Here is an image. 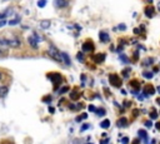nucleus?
Returning a JSON list of instances; mask_svg holds the SVG:
<instances>
[{
  "instance_id": "39448f33",
  "label": "nucleus",
  "mask_w": 160,
  "mask_h": 144,
  "mask_svg": "<svg viewBox=\"0 0 160 144\" xmlns=\"http://www.w3.org/2000/svg\"><path fill=\"white\" fill-rule=\"evenodd\" d=\"M49 79H51L54 84H58V83L61 82V77H60V74H58V73H51V74L49 75Z\"/></svg>"
},
{
  "instance_id": "423d86ee",
  "label": "nucleus",
  "mask_w": 160,
  "mask_h": 144,
  "mask_svg": "<svg viewBox=\"0 0 160 144\" xmlns=\"http://www.w3.org/2000/svg\"><path fill=\"white\" fill-rule=\"evenodd\" d=\"M154 14H155V9H154V7H146L145 8V15L148 17V18H153L154 17Z\"/></svg>"
},
{
  "instance_id": "a19ab883",
  "label": "nucleus",
  "mask_w": 160,
  "mask_h": 144,
  "mask_svg": "<svg viewBox=\"0 0 160 144\" xmlns=\"http://www.w3.org/2000/svg\"><path fill=\"white\" fill-rule=\"evenodd\" d=\"M0 54H2V50H0Z\"/></svg>"
},
{
  "instance_id": "c9c22d12",
  "label": "nucleus",
  "mask_w": 160,
  "mask_h": 144,
  "mask_svg": "<svg viewBox=\"0 0 160 144\" xmlns=\"http://www.w3.org/2000/svg\"><path fill=\"white\" fill-rule=\"evenodd\" d=\"M119 29H121V30H124V29H125V26H124V25H120V26H119Z\"/></svg>"
},
{
  "instance_id": "f704fd0d",
  "label": "nucleus",
  "mask_w": 160,
  "mask_h": 144,
  "mask_svg": "<svg viewBox=\"0 0 160 144\" xmlns=\"http://www.w3.org/2000/svg\"><path fill=\"white\" fill-rule=\"evenodd\" d=\"M5 18V14H0V19H4Z\"/></svg>"
},
{
  "instance_id": "0eeeda50",
  "label": "nucleus",
  "mask_w": 160,
  "mask_h": 144,
  "mask_svg": "<svg viewBox=\"0 0 160 144\" xmlns=\"http://www.w3.org/2000/svg\"><path fill=\"white\" fill-rule=\"evenodd\" d=\"M83 50L84 51H93L94 50V45L92 41H87L83 44Z\"/></svg>"
},
{
  "instance_id": "9b49d317",
  "label": "nucleus",
  "mask_w": 160,
  "mask_h": 144,
  "mask_svg": "<svg viewBox=\"0 0 160 144\" xmlns=\"http://www.w3.org/2000/svg\"><path fill=\"white\" fill-rule=\"evenodd\" d=\"M28 41H29V44H31V46H33V48H38V40L35 39V35L29 36Z\"/></svg>"
},
{
  "instance_id": "20e7f679",
  "label": "nucleus",
  "mask_w": 160,
  "mask_h": 144,
  "mask_svg": "<svg viewBox=\"0 0 160 144\" xmlns=\"http://www.w3.org/2000/svg\"><path fill=\"white\" fill-rule=\"evenodd\" d=\"M153 94H155V88H154L151 84H146V85L144 87V95L150 97V95H153Z\"/></svg>"
},
{
  "instance_id": "f3484780",
  "label": "nucleus",
  "mask_w": 160,
  "mask_h": 144,
  "mask_svg": "<svg viewBox=\"0 0 160 144\" xmlns=\"http://www.w3.org/2000/svg\"><path fill=\"white\" fill-rule=\"evenodd\" d=\"M143 75H144V78H146V79H151V78H153V73H150V71H145Z\"/></svg>"
},
{
  "instance_id": "f8f14e48",
  "label": "nucleus",
  "mask_w": 160,
  "mask_h": 144,
  "mask_svg": "<svg viewBox=\"0 0 160 144\" xmlns=\"http://www.w3.org/2000/svg\"><path fill=\"white\" fill-rule=\"evenodd\" d=\"M61 58H63V61L66 65H71V60H70V58H69V55L66 53H61Z\"/></svg>"
},
{
  "instance_id": "aec40b11",
  "label": "nucleus",
  "mask_w": 160,
  "mask_h": 144,
  "mask_svg": "<svg viewBox=\"0 0 160 144\" xmlns=\"http://www.w3.org/2000/svg\"><path fill=\"white\" fill-rule=\"evenodd\" d=\"M56 4L58 7H64L66 4V0H56Z\"/></svg>"
},
{
  "instance_id": "2f4dec72",
  "label": "nucleus",
  "mask_w": 160,
  "mask_h": 144,
  "mask_svg": "<svg viewBox=\"0 0 160 144\" xmlns=\"http://www.w3.org/2000/svg\"><path fill=\"white\" fill-rule=\"evenodd\" d=\"M121 142H123V143H128V142H129V139H128V138H123V139H121Z\"/></svg>"
},
{
  "instance_id": "7ed1b4c3",
  "label": "nucleus",
  "mask_w": 160,
  "mask_h": 144,
  "mask_svg": "<svg viewBox=\"0 0 160 144\" xmlns=\"http://www.w3.org/2000/svg\"><path fill=\"white\" fill-rule=\"evenodd\" d=\"M109 82L113 87H116V88H120L121 87V79L118 74H110L109 75Z\"/></svg>"
},
{
  "instance_id": "9d476101",
  "label": "nucleus",
  "mask_w": 160,
  "mask_h": 144,
  "mask_svg": "<svg viewBox=\"0 0 160 144\" xmlns=\"http://www.w3.org/2000/svg\"><path fill=\"white\" fill-rule=\"evenodd\" d=\"M99 38H100V40H101L103 43H106V41L110 40V36H109L106 33H104V31H101V33L99 34Z\"/></svg>"
},
{
  "instance_id": "7c9ffc66",
  "label": "nucleus",
  "mask_w": 160,
  "mask_h": 144,
  "mask_svg": "<svg viewBox=\"0 0 160 144\" xmlns=\"http://www.w3.org/2000/svg\"><path fill=\"white\" fill-rule=\"evenodd\" d=\"M78 59H79V60H83V55H82V53H79V55H78Z\"/></svg>"
},
{
  "instance_id": "4be33fe9",
  "label": "nucleus",
  "mask_w": 160,
  "mask_h": 144,
  "mask_svg": "<svg viewBox=\"0 0 160 144\" xmlns=\"http://www.w3.org/2000/svg\"><path fill=\"white\" fill-rule=\"evenodd\" d=\"M150 118H151V119H156V118H158V113H156V110H153V112L150 113Z\"/></svg>"
},
{
  "instance_id": "f03ea898",
  "label": "nucleus",
  "mask_w": 160,
  "mask_h": 144,
  "mask_svg": "<svg viewBox=\"0 0 160 144\" xmlns=\"http://www.w3.org/2000/svg\"><path fill=\"white\" fill-rule=\"evenodd\" d=\"M48 54L51 59H54L55 61H63V58H61V53L54 46V45H50L49 50H48Z\"/></svg>"
},
{
  "instance_id": "c85d7f7f",
  "label": "nucleus",
  "mask_w": 160,
  "mask_h": 144,
  "mask_svg": "<svg viewBox=\"0 0 160 144\" xmlns=\"http://www.w3.org/2000/svg\"><path fill=\"white\" fill-rule=\"evenodd\" d=\"M7 23H5V20H0V28H2V26H4Z\"/></svg>"
},
{
  "instance_id": "6ab92c4d",
  "label": "nucleus",
  "mask_w": 160,
  "mask_h": 144,
  "mask_svg": "<svg viewBox=\"0 0 160 144\" xmlns=\"http://www.w3.org/2000/svg\"><path fill=\"white\" fill-rule=\"evenodd\" d=\"M79 97H80V94H78L76 92H73V93H71V95H70V98H71V99H74V100H76Z\"/></svg>"
},
{
  "instance_id": "e433bc0d",
  "label": "nucleus",
  "mask_w": 160,
  "mask_h": 144,
  "mask_svg": "<svg viewBox=\"0 0 160 144\" xmlns=\"http://www.w3.org/2000/svg\"><path fill=\"white\" fill-rule=\"evenodd\" d=\"M156 103L160 105V98H156Z\"/></svg>"
},
{
  "instance_id": "cd10ccee",
  "label": "nucleus",
  "mask_w": 160,
  "mask_h": 144,
  "mask_svg": "<svg viewBox=\"0 0 160 144\" xmlns=\"http://www.w3.org/2000/svg\"><path fill=\"white\" fill-rule=\"evenodd\" d=\"M89 110H90V112H95L96 109H95V107H94V105H89Z\"/></svg>"
},
{
  "instance_id": "4c0bfd02",
  "label": "nucleus",
  "mask_w": 160,
  "mask_h": 144,
  "mask_svg": "<svg viewBox=\"0 0 160 144\" xmlns=\"http://www.w3.org/2000/svg\"><path fill=\"white\" fill-rule=\"evenodd\" d=\"M158 92H159V93H160V87H158Z\"/></svg>"
},
{
  "instance_id": "2eb2a0df",
  "label": "nucleus",
  "mask_w": 160,
  "mask_h": 144,
  "mask_svg": "<svg viewBox=\"0 0 160 144\" xmlns=\"http://www.w3.org/2000/svg\"><path fill=\"white\" fill-rule=\"evenodd\" d=\"M130 85H131L133 88H135V90H138V89L140 88V83H139L138 80H131V82H130Z\"/></svg>"
},
{
  "instance_id": "6e6552de",
  "label": "nucleus",
  "mask_w": 160,
  "mask_h": 144,
  "mask_svg": "<svg viewBox=\"0 0 160 144\" xmlns=\"http://www.w3.org/2000/svg\"><path fill=\"white\" fill-rule=\"evenodd\" d=\"M93 59H94V61L95 63H98V64H100L101 61H104L105 60V54H96V55H94L93 56Z\"/></svg>"
},
{
  "instance_id": "4468645a",
  "label": "nucleus",
  "mask_w": 160,
  "mask_h": 144,
  "mask_svg": "<svg viewBox=\"0 0 160 144\" xmlns=\"http://www.w3.org/2000/svg\"><path fill=\"white\" fill-rule=\"evenodd\" d=\"M138 134H139V137H140V138H143L144 140H148V133H146L145 130L140 129V130L138 132Z\"/></svg>"
},
{
  "instance_id": "393cba45",
  "label": "nucleus",
  "mask_w": 160,
  "mask_h": 144,
  "mask_svg": "<svg viewBox=\"0 0 160 144\" xmlns=\"http://www.w3.org/2000/svg\"><path fill=\"white\" fill-rule=\"evenodd\" d=\"M151 61H153V59L150 58V59H146V60L144 61V64H145V65H150V63H151Z\"/></svg>"
},
{
  "instance_id": "a878e982",
  "label": "nucleus",
  "mask_w": 160,
  "mask_h": 144,
  "mask_svg": "<svg viewBox=\"0 0 160 144\" xmlns=\"http://www.w3.org/2000/svg\"><path fill=\"white\" fill-rule=\"evenodd\" d=\"M69 90V88L68 87H65V88H63L61 90H60V94H63V93H65V92H68Z\"/></svg>"
},
{
  "instance_id": "58836bf2",
  "label": "nucleus",
  "mask_w": 160,
  "mask_h": 144,
  "mask_svg": "<svg viewBox=\"0 0 160 144\" xmlns=\"http://www.w3.org/2000/svg\"><path fill=\"white\" fill-rule=\"evenodd\" d=\"M0 79H2V73H0Z\"/></svg>"
},
{
  "instance_id": "412c9836",
  "label": "nucleus",
  "mask_w": 160,
  "mask_h": 144,
  "mask_svg": "<svg viewBox=\"0 0 160 144\" xmlns=\"http://www.w3.org/2000/svg\"><path fill=\"white\" fill-rule=\"evenodd\" d=\"M95 112H96V114H98V115H100V117L105 115V110H104V109H96Z\"/></svg>"
},
{
  "instance_id": "473e14b6",
  "label": "nucleus",
  "mask_w": 160,
  "mask_h": 144,
  "mask_svg": "<svg viewBox=\"0 0 160 144\" xmlns=\"http://www.w3.org/2000/svg\"><path fill=\"white\" fill-rule=\"evenodd\" d=\"M155 127H156V128L160 130V122H159V123H156V124H155Z\"/></svg>"
},
{
  "instance_id": "a211bd4d",
  "label": "nucleus",
  "mask_w": 160,
  "mask_h": 144,
  "mask_svg": "<svg viewBox=\"0 0 160 144\" xmlns=\"http://www.w3.org/2000/svg\"><path fill=\"white\" fill-rule=\"evenodd\" d=\"M45 4H46V0H39V2H38V7L39 8H44Z\"/></svg>"
},
{
  "instance_id": "c756f323",
  "label": "nucleus",
  "mask_w": 160,
  "mask_h": 144,
  "mask_svg": "<svg viewBox=\"0 0 160 144\" xmlns=\"http://www.w3.org/2000/svg\"><path fill=\"white\" fill-rule=\"evenodd\" d=\"M44 100L45 102H51V97H46V98H44Z\"/></svg>"
},
{
  "instance_id": "5701e85b",
  "label": "nucleus",
  "mask_w": 160,
  "mask_h": 144,
  "mask_svg": "<svg viewBox=\"0 0 160 144\" xmlns=\"http://www.w3.org/2000/svg\"><path fill=\"white\" fill-rule=\"evenodd\" d=\"M7 94V88L0 87V95H5Z\"/></svg>"
},
{
  "instance_id": "dca6fc26",
  "label": "nucleus",
  "mask_w": 160,
  "mask_h": 144,
  "mask_svg": "<svg viewBox=\"0 0 160 144\" xmlns=\"http://www.w3.org/2000/svg\"><path fill=\"white\" fill-rule=\"evenodd\" d=\"M88 118V114H83V115H80V117H76V122H82V120H84V119H87Z\"/></svg>"
},
{
  "instance_id": "1a4fd4ad",
  "label": "nucleus",
  "mask_w": 160,
  "mask_h": 144,
  "mask_svg": "<svg viewBox=\"0 0 160 144\" xmlns=\"http://www.w3.org/2000/svg\"><path fill=\"white\" fill-rule=\"evenodd\" d=\"M116 124H118V127H120V128H124V127H126L128 125V119L126 118H120L118 122H116Z\"/></svg>"
},
{
  "instance_id": "ea45409f",
  "label": "nucleus",
  "mask_w": 160,
  "mask_h": 144,
  "mask_svg": "<svg viewBox=\"0 0 160 144\" xmlns=\"http://www.w3.org/2000/svg\"><path fill=\"white\" fill-rule=\"evenodd\" d=\"M159 9H160V3H159Z\"/></svg>"
},
{
  "instance_id": "b1692460",
  "label": "nucleus",
  "mask_w": 160,
  "mask_h": 144,
  "mask_svg": "<svg viewBox=\"0 0 160 144\" xmlns=\"http://www.w3.org/2000/svg\"><path fill=\"white\" fill-rule=\"evenodd\" d=\"M129 71H130V69H126V70H124V71H123V75H124L125 78H128V77H129V74H128Z\"/></svg>"
},
{
  "instance_id": "ddd939ff",
  "label": "nucleus",
  "mask_w": 160,
  "mask_h": 144,
  "mask_svg": "<svg viewBox=\"0 0 160 144\" xmlns=\"http://www.w3.org/2000/svg\"><path fill=\"white\" fill-rule=\"evenodd\" d=\"M100 127H101L103 129H108V128L110 127V120H108V119L103 120V122L100 123Z\"/></svg>"
},
{
  "instance_id": "f257e3e1",
  "label": "nucleus",
  "mask_w": 160,
  "mask_h": 144,
  "mask_svg": "<svg viewBox=\"0 0 160 144\" xmlns=\"http://www.w3.org/2000/svg\"><path fill=\"white\" fill-rule=\"evenodd\" d=\"M0 43L3 45H8V46H12V48H18L21 41L15 38V36H12V38H0Z\"/></svg>"
},
{
  "instance_id": "bb28decb",
  "label": "nucleus",
  "mask_w": 160,
  "mask_h": 144,
  "mask_svg": "<svg viewBox=\"0 0 160 144\" xmlns=\"http://www.w3.org/2000/svg\"><path fill=\"white\" fill-rule=\"evenodd\" d=\"M145 125H146L148 128H151V125H153V124H151V122H150V120H148V122H145Z\"/></svg>"
},
{
  "instance_id": "72a5a7b5",
  "label": "nucleus",
  "mask_w": 160,
  "mask_h": 144,
  "mask_svg": "<svg viewBox=\"0 0 160 144\" xmlns=\"http://www.w3.org/2000/svg\"><path fill=\"white\" fill-rule=\"evenodd\" d=\"M89 128V125H84L83 128H82V130H85V129H88Z\"/></svg>"
}]
</instances>
